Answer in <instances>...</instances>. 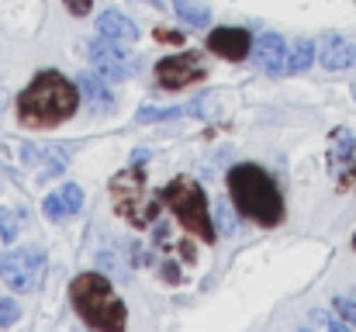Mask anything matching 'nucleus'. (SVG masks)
<instances>
[{
	"label": "nucleus",
	"mask_w": 356,
	"mask_h": 332,
	"mask_svg": "<svg viewBox=\"0 0 356 332\" xmlns=\"http://www.w3.org/2000/svg\"><path fill=\"white\" fill-rule=\"evenodd\" d=\"M76 104H80V94L66 77L38 73L31 87L17 97V118L21 125H31V128H52V125L70 121Z\"/></svg>",
	"instance_id": "nucleus-1"
},
{
	"label": "nucleus",
	"mask_w": 356,
	"mask_h": 332,
	"mask_svg": "<svg viewBox=\"0 0 356 332\" xmlns=\"http://www.w3.org/2000/svg\"><path fill=\"white\" fill-rule=\"evenodd\" d=\"M229 194L236 201V208L242 215H249L259 225H280L284 221V201L277 184L266 177V170L252 166V163H238L229 173Z\"/></svg>",
	"instance_id": "nucleus-2"
},
{
	"label": "nucleus",
	"mask_w": 356,
	"mask_h": 332,
	"mask_svg": "<svg viewBox=\"0 0 356 332\" xmlns=\"http://www.w3.org/2000/svg\"><path fill=\"white\" fill-rule=\"evenodd\" d=\"M70 298L76 305V315L97 332H121L128 322V312L121 298L111 291V280L104 274H80L70 287Z\"/></svg>",
	"instance_id": "nucleus-3"
},
{
	"label": "nucleus",
	"mask_w": 356,
	"mask_h": 332,
	"mask_svg": "<svg viewBox=\"0 0 356 332\" xmlns=\"http://www.w3.org/2000/svg\"><path fill=\"white\" fill-rule=\"evenodd\" d=\"M163 201L170 205V212L177 215V221H180L187 232H197L204 242H211V239L218 235V232H215V221L208 215V198H204V191H201L191 177H177L173 184H166Z\"/></svg>",
	"instance_id": "nucleus-4"
},
{
	"label": "nucleus",
	"mask_w": 356,
	"mask_h": 332,
	"mask_svg": "<svg viewBox=\"0 0 356 332\" xmlns=\"http://www.w3.org/2000/svg\"><path fill=\"white\" fill-rule=\"evenodd\" d=\"M111 201H115V212L121 219H128L131 225H149L152 212H145V173L138 166H128L121 170L118 177L111 180Z\"/></svg>",
	"instance_id": "nucleus-5"
},
{
	"label": "nucleus",
	"mask_w": 356,
	"mask_h": 332,
	"mask_svg": "<svg viewBox=\"0 0 356 332\" xmlns=\"http://www.w3.org/2000/svg\"><path fill=\"white\" fill-rule=\"evenodd\" d=\"M42 267H45L42 249H10V253L0 256V277H3V284H7L10 291H17V294L38 287Z\"/></svg>",
	"instance_id": "nucleus-6"
},
{
	"label": "nucleus",
	"mask_w": 356,
	"mask_h": 332,
	"mask_svg": "<svg viewBox=\"0 0 356 332\" xmlns=\"http://www.w3.org/2000/svg\"><path fill=\"white\" fill-rule=\"evenodd\" d=\"M90 63L97 66V73L108 80V84H118V80H124V77H131L135 73V59L121 49L115 38H94L90 45Z\"/></svg>",
	"instance_id": "nucleus-7"
},
{
	"label": "nucleus",
	"mask_w": 356,
	"mask_h": 332,
	"mask_svg": "<svg viewBox=\"0 0 356 332\" xmlns=\"http://www.w3.org/2000/svg\"><path fill=\"white\" fill-rule=\"evenodd\" d=\"M204 77V66L197 59V52H180V56H166L159 66H156V80L159 87L166 90H180L187 84H197Z\"/></svg>",
	"instance_id": "nucleus-8"
},
{
	"label": "nucleus",
	"mask_w": 356,
	"mask_h": 332,
	"mask_svg": "<svg viewBox=\"0 0 356 332\" xmlns=\"http://www.w3.org/2000/svg\"><path fill=\"white\" fill-rule=\"evenodd\" d=\"M252 63H256V70L266 73V77L287 73V45H284V38H280L277 31L259 35L256 45H252Z\"/></svg>",
	"instance_id": "nucleus-9"
},
{
	"label": "nucleus",
	"mask_w": 356,
	"mask_h": 332,
	"mask_svg": "<svg viewBox=\"0 0 356 332\" xmlns=\"http://www.w3.org/2000/svg\"><path fill=\"white\" fill-rule=\"evenodd\" d=\"M249 45H252V38H249L245 28H215V31L208 35V49H211L215 56L232 59V63L249 56Z\"/></svg>",
	"instance_id": "nucleus-10"
},
{
	"label": "nucleus",
	"mask_w": 356,
	"mask_h": 332,
	"mask_svg": "<svg viewBox=\"0 0 356 332\" xmlns=\"http://www.w3.org/2000/svg\"><path fill=\"white\" fill-rule=\"evenodd\" d=\"M318 59L325 70H346L356 59V45L343 35H325L322 38V49H318Z\"/></svg>",
	"instance_id": "nucleus-11"
},
{
	"label": "nucleus",
	"mask_w": 356,
	"mask_h": 332,
	"mask_svg": "<svg viewBox=\"0 0 356 332\" xmlns=\"http://www.w3.org/2000/svg\"><path fill=\"white\" fill-rule=\"evenodd\" d=\"M97 31H101L104 38H115V42H135V38H138V28H135L121 10H104V14L97 17Z\"/></svg>",
	"instance_id": "nucleus-12"
},
{
	"label": "nucleus",
	"mask_w": 356,
	"mask_h": 332,
	"mask_svg": "<svg viewBox=\"0 0 356 332\" xmlns=\"http://www.w3.org/2000/svg\"><path fill=\"white\" fill-rule=\"evenodd\" d=\"M80 90L94 101V108L97 111H104V108H111V101H115V94H111V87H108V80L104 77H97V73H80Z\"/></svg>",
	"instance_id": "nucleus-13"
},
{
	"label": "nucleus",
	"mask_w": 356,
	"mask_h": 332,
	"mask_svg": "<svg viewBox=\"0 0 356 332\" xmlns=\"http://www.w3.org/2000/svg\"><path fill=\"white\" fill-rule=\"evenodd\" d=\"M173 10H177L187 24H194V28H204V24L211 21V10H208L204 0H173Z\"/></svg>",
	"instance_id": "nucleus-14"
},
{
	"label": "nucleus",
	"mask_w": 356,
	"mask_h": 332,
	"mask_svg": "<svg viewBox=\"0 0 356 332\" xmlns=\"http://www.w3.org/2000/svg\"><path fill=\"white\" fill-rule=\"evenodd\" d=\"M315 59V42L312 38H298L294 49L287 52V73H305Z\"/></svg>",
	"instance_id": "nucleus-15"
},
{
	"label": "nucleus",
	"mask_w": 356,
	"mask_h": 332,
	"mask_svg": "<svg viewBox=\"0 0 356 332\" xmlns=\"http://www.w3.org/2000/svg\"><path fill=\"white\" fill-rule=\"evenodd\" d=\"M97 263H101V267H104V270H108L111 277H118V280H124V284L131 280V270H128V267L121 263V256H118V253H108V249H101V253H97Z\"/></svg>",
	"instance_id": "nucleus-16"
},
{
	"label": "nucleus",
	"mask_w": 356,
	"mask_h": 332,
	"mask_svg": "<svg viewBox=\"0 0 356 332\" xmlns=\"http://www.w3.org/2000/svg\"><path fill=\"white\" fill-rule=\"evenodd\" d=\"M332 139H336V145H332V156H336V163H346L350 159V152H353L356 139L350 128H339V132H332Z\"/></svg>",
	"instance_id": "nucleus-17"
},
{
	"label": "nucleus",
	"mask_w": 356,
	"mask_h": 332,
	"mask_svg": "<svg viewBox=\"0 0 356 332\" xmlns=\"http://www.w3.org/2000/svg\"><path fill=\"white\" fill-rule=\"evenodd\" d=\"M17 228H21V212H14V208H0V239L10 242V239L17 235Z\"/></svg>",
	"instance_id": "nucleus-18"
},
{
	"label": "nucleus",
	"mask_w": 356,
	"mask_h": 332,
	"mask_svg": "<svg viewBox=\"0 0 356 332\" xmlns=\"http://www.w3.org/2000/svg\"><path fill=\"white\" fill-rule=\"evenodd\" d=\"M42 208H45V219L49 221H63L66 215H70V205H66V198H63L59 191H56V194H49Z\"/></svg>",
	"instance_id": "nucleus-19"
},
{
	"label": "nucleus",
	"mask_w": 356,
	"mask_h": 332,
	"mask_svg": "<svg viewBox=\"0 0 356 332\" xmlns=\"http://www.w3.org/2000/svg\"><path fill=\"white\" fill-rule=\"evenodd\" d=\"M215 232H218V235H232V232H236V212H232L225 201L215 208Z\"/></svg>",
	"instance_id": "nucleus-20"
},
{
	"label": "nucleus",
	"mask_w": 356,
	"mask_h": 332,
	"mask_svg": "<svg viewBox=\"0 0 356 332\" xmlns=\"http://www.w3.org/2000/svg\"><path fill=\"white\" fill-rule=\"evenodd\" d=\"M177 114H184V108H145V111H138V125L166 121V118H177Z\"/></svg>",
	"instance_id": "nucleus-21"
},
{
	"label": "nucleus",
	"mask_w": 356,
	"mask_h": 332,
	"mask_svg": "<svg viewBox=\"0 0 356 332\" xmlns=\"http://www.w3.org/2000/svg\"><path fill=\"white\" fill-rule=\"evenodd\" d=\"M308 322H315V326H325V329H332V332L353 329L346 319H343V322H336V319H332V315H325V312H312V315H308Z\"/></svg>",
	"instance_id": "nucleus-22"
},
{
	"label": "nucleus",
	"mask_w": 356,
	"mask_h": 332,
	"mask_svg": "<svg viewBox=\"0 0 356 332\" xmlns=\"http://www.w3.org/2000/svg\"><path fill=\"white\" fill-rule=\"evenodd\" d=\"M59 194L66 198V205H70V215H76V212H80V205H83V191H80L76 184H66Z\"/></svg>",
	"instance_id": "nucleus-23"
},
{
	"label": "nucleus",
	"mask_w": 356,
	"mask_h": 332,
	"mask_svg": "<svg viewBox=\"0 0 356 332\" xmlns=\"http://www.w3.org/2000/svg\"><path fill=\"white\" fill-rule=\"evenodd\" d=\"M17 319H21V308H17V301L3 298V301H0V326H14Z\"/></svg>",
	"instance_id": "nucleus-24"
},
{
	"label": "nucleus",
	"mask_w": 356,
	"mask_h": 332,
	"mask_svg": "<svg viewBox=\"0 0 356 332\" xmlns=\"http://www.w3.org/2000/svg\"><path fill=\"white\" fill-rule=\"evenodd\" d=\"M336 312L356 329V301H350V298H336Z\"/></svg>",
	"instance_id": "nucleus-25"
},
{
	"label": "nucleus",
	"mask_w": 356,
	"mask_h": 332,
	"mask_svg": "<svg viewBox=\"0 0 356 332\" xmlns=\"http://www.w3.org/2000/svg\"><path fill=\"white\" fill-rule=\"evenodd\" d=\"M90 7H94V0H66V10H70V14H76V17H83Z\"/></svg>",
	"instance_id": "nucleus-26"
},
{
	"label": "nucleus",
	"mask_w": 356,
	"mask_h": 332,
	"mask_svg": "<svg viewBox=\"0 0 356 332\" xmlns=\"http://www.w3.org/2000/svg\"><path fill=\"white\" fill-rule=\"evenodd\" d=\"M145 3H156V7H163V0H145Z\"/></svg>",
	"instance_id": "nucleus-27"
},
{
	"label": "nucleus",
	"mask_w": 356,
	"mask_h": 332,
	"mask_svg": "<svg viewBox=\"0 0 356 332\" xmlns=\"http://www.w3.org/2000/svg\"><path fill=\"white\" fill-rule=\"evenodd\" d=\"M353 246H356V239H353Z\"/></svg>",
	"instance_id": "nucleus-28"
},
{
	"label": "nucleus",
	"mask_w": 356,
	"mask_h": 332,
	"mask_svg": "<svg viewBox=\"0 0 356 332\" xmlns=\"http://www.w3.org/2000/svg\"><path fill=\"white\" fill-rule=\"evenodd\" d=\"M353 63H356V59H353Z\"/></svg>",
	"instance_id": "nucleus-29"
}]
</instances>
